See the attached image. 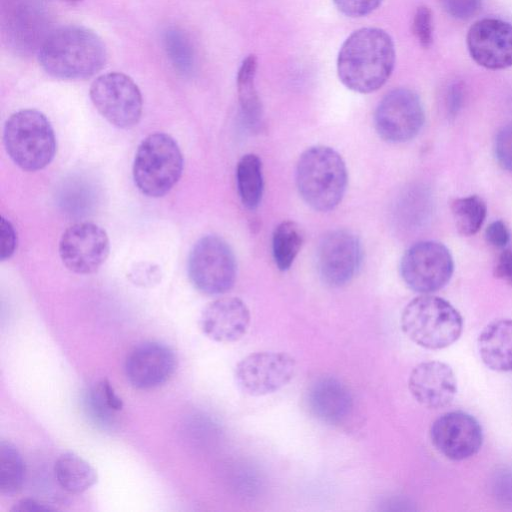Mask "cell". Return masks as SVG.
Wrapping results in <instances>:
<instances>
[{"mask_svg": "<svg viewBox=\"0 0 512 512\" xmlns=\"http://www.w3.org/2000/svg\"><path fill=\"white\" fill-rule=\"evenodd\" d=\"M395 61V45L386 31L360 28L343 42L337 57V74L349 90L367 94L387 82Z\"/></svg>", "mask_w": 512, "mask_h": 512, "instance_id": "1", "label": "cell"}, {"mask_svg": "<svg viewBox=\"0 0 512 512\" xmlns=\"http://www.w3.org/2000/svg\"><path fill=\"white\" fill-rule=\"evenodd\" d=\"M38 61L51 77L83 80L102 70L107 61V50L94 31L69 25L47 35L38 49Z\"/></svg>", "mask_w": 512, "mask_h": 512, "instance_id": "2", "label": "cell"}, {"mask_svg": "<svg viewBox=\"0 0 512 512\" xmlns=\"http://www.w3.org/2000/svg\"><path fill=\"white\" fill-rule=\"evenodd\" d=\"M295 180L307 205L320 212L333 210L341 202L348 183L346 164L333 148L323 145L306 149L299 157Z\"/></svg>", "mask_w": 512, "mask_h": 512, "instance_id": "3", "label": "cell"}, {"mask_svg": "<svg viewBox=\"0 0 512 512\" xmlns=\"http://www.w3.org/2000/svg\"><path fill=\"white\" fill-rule=\"evenodd\" d=\"M400 324L410 340L432 350L452 345L463 330L458 310L445 299L428 294L412 299L405 306Z\"/></svg>", "mask_w": 512, "mask_h": 512, "instance_id": "4", "label": "cell"}, {"mask_svg": "<svg viewBox=\"0 0 512 512\" xmlns=\"http://www.w3.org/2000/svg\"><path fill=\"white\" fill-rule=\"evenodd\" d=\"M3 142L11 160L21 169L45 168L56 153V137L50 121L36 109H22L5 122Z\"/></svg>", "mask_w": 512, "mask_h": 512, "instance_id": "5", "label": "cell"}, {"mask_svg": "<svg viewBox=\"0 0 512 512\" xmlns=\"http://www.w3.org/2000/svg\"><path fill=\"white\" fill-rule=\"evenodd\" d=\"M184 166L183 155L170 135L155 132L145 137L135 153L132 174L141 193L158 198L178 182Z\"/></svg>", "mask_w": 512, "mask_h": 512, "instance_id": "6", "label": "cell"}, {"mask_svg": "<svg viewBox=\"0 0 512 512\" xmlns=\"http://www.w3.org/2000/svg\"><path fill=\"white\" fill-rule=\"evenodd\" d=\"M187 269L193 286L206 295L229 291L237 275L234 253L229 244L217 235H205L194 244Z\"/></svg>", "mask_w": 512, "mask_h": 512, "instance_id": "7", "label": "cell"}, {"mask_svg": "<svg viewBox=\"0 0 512 512\" xmlns=\"http://www.w3.org/2000/svg\"><path fill=\"white\" fill-rule=\"evenodd\" d=\"M89 95L97 111L113 126L128 129L140 121L142 95L128 75L108 72L98 76L90 86Z\"/></svg>", "mask_w": 512, "mask_h": 512, "instance_id": "8", "label": "cell"}, {"mask_svg": "<svg viewBox=\"0 0 512 512\" xmlns=\"http://www.w3.org/2000/svg\"><path fill=\"white\" fill-rule=\"evenodd\" d=\"M454 261L449 249L432 240L420 241L403 254L400 274L415 292L429 294L442 289L450 281Z\"/></svg>", "mask_w": 512, "mask_h": 512, "instance_id": "9", "label": "cell"}, {"mask_svg": "<svg viewBox=\"0 0 512 512\" xmlns=\"http://www.w3.org/2000/svg\"><path fill=\"white\" fill-rule=\"evenodd\" d=\"M425 113L419 96L407 88L388 92L379 102L374 114L378 135L390 143L412 140L422 129Z\"/></svg>", "mask_w": 512, "mask_h": 512, "instance_id": "10", "label": "cell"}, {"mask_svg": "<svg viewBox=\"0 0 512 512\" xmlns=\"http://www.w3.org/2000/svg\"><path fill=\"white\" fill-rule=\"evenodd\" d=\"M296 360L280 351H261L243 358L235 368V381L239 389L250 396L274 393L293 378Z\"/></svg>", "mask_w": 512, "mask_h": 512, "instance_id": "11", "label": "cell"}, {"mask_svg": "<svg viewBox=\"0 0 512 512\" xmlns=\"http://www.w3.org/2000/svg\"><path fill=\"white\" fill-rule=\"evenodd\" d=\"M58 251L68 270L88 275L96 272L108 258L110 241L102 227L92 222H79L63 232Z\"/></svg>", "mask_w": 512, "mask_h": 512, "instance_id": "12", "label": "cell"}, {"mask_svg": "<svg viewBox=\"0 0 512 512\" xmlns=\"http://www.w3.org/2000/svg\"><path fill=\"white\" fill-rule=\"evenodd\" d=\"M316 259L319 276L326 285L344 286L353 279L361 265V242L351 231H331L321 240Z\"/></svg>", "mask_w": 512, "mask_h": 512, "instance_id": "13", "label": "cell"}, {"mask_svg": "<svg viewBox=\"0 0 512 512\" xmlns=\"http://www.w3.org/2000/svg\"><path fill=\"white\" fill-rule=\"evenodd\" d=\"M434 447L450 460L460 461L474 456L483 443L479 422L463 411H451L437 418L430 429Z\"/></svg>", "mask_w": 512, "mask_h": 512, "instance_id": "14", "label": "cell"}, {"mask_svg": "<svg viewBox=\"0 0 512 512\" xmlns=\"http://www.w3.org/2000/svg\"><path fill=\"white\" fill-rule=\"evenodd\" d=\"M472 59L490 70L512 67V24L496 18L476 21L466 37Z\"/></svg>", "mask_w": 512, "mask_h": 512, "instance_id": "15", "label": "cell"}, {"mask_svg": "<svg viewBox=\"0 0 512 512\" xmlns=\"http://www.w3.org/2000/svg\"><path fill=\"white\" fill-rule=\"evenodd\" d=\"M177 358L174 351L160 342H145L127 356L125 374L137 389L147 390L166 383L174 374Z\"/></svg>", "mask_w": 512, "mask_h": 512, "instance_id": "16", "label": "cell"}, {"mask_svg": "<svg viewBox=\"0 0 512 512\" xmlns=\"http://www.w3.org/2000/svg\"><path fill=\"white\" fill-rule=\"evenodd\" d=\"M251 321L247 305L237 297H223L209 303L200 316V328L211 340L232 343L247 332Z\"/></svg>", "mask_w": 512, "mask_h": 512, "instance_id": "17", "label": "cell"}, {"mask_svg": "<svg viewBox=\"0 0 512 512\" xmlns=\"http://www.w3.org/2000/svg\"><path fill=\"white\" fill-rule=\"evenodd\" d=\"M408 387L419 404L429 409H439L449 405L454 399L457 380L446 363L428 361L413 368Z\"/></svg>", "mask_w": 512, "mask_h": 512, "instance_id": "18", "label": "cell"}, {"mask_svg": "<svg viewBox=\"0 0 512 512\" xmlns=\"http://www.w3.org/2000/svg\"><path fill=\"white\" fill-rule=\"evenodd\" d=\"M310 412L322 422L338 424L344 421L353 407L348 387L333 376L316 379L307 392Z\"/></svg>", "mask_w": 512, "mask_h": 512, "instance_id": "19", "label": "cell"}, {"mask_svg": "<svg viewBox=\"0 0 512 512\" xmlns=\"http://www.w3.org/2000/svg\"><path fill=\"white\" fill-rule=\"evenodd\" d=\"M41 7L29 1L16 3L6 20V34L14 49H39L49 33Z\"/></svg>", "mask_w": 512, "mask_h": 512, "instance_id": "20", "label": "cell"}, {"mask_svg": "<svg viewBox=\"0 0 512 512\" xmlns=\"http://www.w3.org/2000/svg\"><path fill=\"white\" fill-rule=\"evenodd\" d=\"M477 344L480 358L489 369L512 371V320H495L486 325Z\"/></svg>", "mask_w": 512, "mask_h": 512, "instance_id": "21", "label": "cell"}, {"mask_svg": "<svg viewBox=\"0 0 512 512\" xmlns=\"http://www.w3.org/2000/svg\"><path fill=\"white\" fill-rule=\"evenodd\" d=\"M54 474L59 486L72 494L85 492L98 480L96 470L73 452L59 455L54 464Z\"/></svg>", "mask_w": 512, "mask_h": 512, "instance_id": "22", "label": "cell"}, {"mask_svg": "<svg viewBox=\"0 0 512 512\" xmlns=\"http://www.w3.org/2000/svg\"><path fill=\"white\" fill-rule=\"evenodd\" d=\"M257 58L246 56L237 72L236 86L242 115L250 128H256L262 119V104L255 85Z\"/></svg>", "mask_w": 512, "mask_h": 512, "instance_id": "23", "label": "cell"}, {"mask_svg": "<svg viewBox=\"0 0 512 512\" xmlns=\"http://www.w3.org/2000/svg\"><path fill=\"white\" fill-rule=\"evenodd\" d=\"M236 183L242 204L249 210L256 209L264 190L262 162L257 155L249 153L241 157L236 167Z\"/></svg>", "mask_w": 512, "mask_h": 512, "instance_id": "24", "label": "cell"}, {"mask_svg": "<svg viewBox=\"0 0 512 512\" xmlns=\"http://www.w3.org/2000/svg\"><path fill=\"white\" fill-rule=\"evenodd\" d=\"M303 242V231L296 222L285 220L276 226L272 235V254L280 271H286L292 266Z\"/></svg>", "mask_w": 512, "mask_h": 512, "instance_id": "25", "label": "cell"}, {"mask_svg": "<svg viewBox=\"0 0 512 512\" xmlns=\"http://www.w3.org/2000/svg\"><path fill=\"white\" fill-rule=\"evenodd\" d=\"M165 53L174 69L183 76L195 71L196 55L189 37L181 29L167 28L162 36Z\"/></svg>", "mask_w": 512, "mask_h": 512, "instance_id": "26", "label": "cell"}, {"mask_svg": "<svg viewBox=\"0 0 512 512\" xmlns=\"http://www.w3.org/2000/svg\"><path fill=\"white\" fill-rule=\"evenodd\" d=\"M451 213L457 231L463 236L476 234L484 223L487 206L478 195L455 199L451 204Z\"/></svg>", "mask_w": 512, "mask_h": 512, "instance_id": "27", "label": "cell"}, {"mask_svg": "<svg viewBox=\"0 0 512 512\" xmlns=\"http://www.w3.org/2000/svg\"><path fill=\"white\" fill-rule=\"evenodd\" d=\"M25 478V464L17 447L7 441L0 443V492L17 493Z\"/></svg>", "mask_w": 512, "mask_h": 512, "instance_id": "28", "label": "cell"}, {"mask_svg": "<svg viewBox=\"0 0 512 512\" xmlns=\"http://www.w3.org/2000/svg\"><path fill=\"white\" fill-rule=\"evenodd\" d=\"M413 33L424 48L430 47L433 41L432 13L427 6H419L412 22Z\"/></svg>", "mask_w": 512, "mask_h": 512, "instance_id": "29", "label": "cell"}, {"mask_svg": "<svg viewBox=\"0 0 512 512\" xmlns=\"http://www.w3.org/2000/svg\"><path fill=\"white\" fill-rule=\"evenodd\" d=\"M494 151L499 165L512 172V124L506 125L498 131Z\"/></svg>", "mask_w": 512, "mask_h": 512, "instance_id": "30", "label": "cell"}, {"mask_svg": "<svg viewBox=\"0 0 512 512\" xmlns=\"http://www.w3.org/2000/svg\"><path fill=\"white\" fill-rule=\"evenodd\" d=\"M383 0H333L336 8L345 16L359 18L376 10Z\"/></svg>", "mask_w": 512, "mask_h": 512, "instance_id": "31", "label": "cell"}, {"mask_svg": "<svg viewBox=\"0 0 512 512\" xmlns=\"http://www.w3.org/2000/svg\"><path fill=\"white\" fill-rule=\"evenodd\" d=\"M444 11L456 19L473 17L481 8L482 0H439Z\"/></svg>", "mask_w": 512, "mask_h": 512, "instance_id": "32", "label": "cell"}, {"mask_svg": "<svg viewBox=\"0 0 512 512\" xmlns=\"http://www.w3.org/2000/svg\"><path fill=\"white\" fill-rule=\"evenodd\" d=\"M0 227V259L5 261L15 253L17 248V231L12 222L4 217L1 218Z\"/></svg>", "mask_w": 512, "mask_h": 512, "instance_id": "33", "label": "cell"}, {"mask_svg": "<svg viewBox=\"0 0 512 512\" xmlns=\"http://www.w3.org/2000/svg\"><path fill=\"white\" fill-rule=\"evenodd\" d=\"M96 397L100 400V406H104L106 410L121 411L123 409V400L116 394L114 387L107 379L98 383Z\"/></svg>", "mask_w": 512, "mask_h": 512, "instance_id": "34", "label": "cell"}, {"mask_svg": "<svg viewBox=\"0 0 512 512\" xmlns=\"http://www.w3.org/2000/svg\"><path fill=\"white\" fill-rule=\"evenodd\" d=\"M485 238L491 246L504 248L510 240V234L505 223L501 220H496L486 228Z\"/></svg>", "mask_w": 512, "mask_h": 512, "instance_id": "35", "label": "cell"}, {"mask_svg": "<svg viewBox=\"0 0 512 512\" xmlns=\"http://www.w3.org/2000/svg\"><path fill=\"white\" fill-rule=\"evenodd\" d=\"M55 510L56 508L48 503L34 498H23L11 508L12 512H50Z\"/></svg>", "mask_w": 512, "mask_h": 512, "instance_id": "36", "label": "cell"}, {"mask_svg": "<svg viewBox=\"0 0 512 512\" xmlns=\"http://www.w3.org/2000/svg\"><path fill=\"white\" fill-rule=\"evenodd\" d=\"M494 275L512 286V252H502L494 267Z\"/></svg>", "mask_w": 512, "mask_h": 512, "instance_id": "37", "label": "cell"}, {"mask_svg": "<svg viewBox=\"0 0 512 512\" xmlns=\"http://www.w3.org/2000/svg\"><path fill=\"white\" fill-rule=\"evenodd\" d=\"M131 277L135 283H139L141 285H150L151 283L158 281L159 270L157 267L154 268L152 265H143L134 269L131 273Z\"/></svg>", "mask_w": 512, "mask_h": 512, "instance_id": "38", "label": "cell"}, {"mask_svg": "<svg viewBox=\"0 0 512 512\" xmlns=\"http://www.w3.org/2000/svg\"><path fill=\"white\" fill-rule=\"evenodd\" d=\"M461 99V90L457 85H454L451 87L447 97V110L450 116H455V114H457L461 105Z\"/></svg>", "mask_w": 512, "mask_h": 512, "instance_id": "39", "label": "cell"}, {"mask_svg": "<svg viewBox=\"0 0 512 512\" xmlns=\"http://www.w3.org/2000/svg\"><path fill=\"white\" fill-rule=\"evenodd\" d=\"M59 1H62V2L68 3V4H77V3L81 2L82 0H59Z\"/></svg>", "mask_w": 512, "mask_h": 512, "instance_id": "40", "label": "cell"}]
</instances>
